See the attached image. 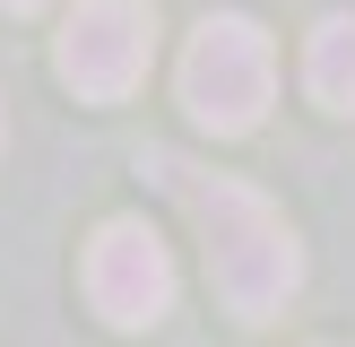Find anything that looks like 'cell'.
Returning <instances> with one entry per match:
<instances>
[{
    "label": "cell",
    "mask_w": 355,
    "mask_h": 347,
    "mask_svg": "<svg viewBox=\"0 0 355 347\" xmlns=\"http://www.w3.org/2000/svg\"><path fill=\"white\" fill-rule=\"evenodd\" d=\"M148 174L191 208L217 304L234 312V321H277V312H286V295L304 287V243H295V226L277 217L252 183L200 174V165H182V156H165V148L148 156Z\"/></svg>",
    "instance_id": "obj_1"
},
{
    "label": "cell",
    "mask_w": 355,
    "mask_h": 347,
    "mask_svg": "<svg viewBox=\"0 0 355 347\" xmlns=\"http://www.w3.org/2000/svg\"><path fill=\"white\" fill-rule=\"evenodd\" d=\"M269 87H277V52H269V35H260V17H243V9L200 17V35H191V52H182L191 121L217 130V139H243L269 113Z\"/></svg>",
    "instance_id": "obj_2"
},
{
    "label": "cell",
    "mask_w": 355,
    "mask_h": 347,
    "mask_svg": "<svg viewBox=\"0 0 355 347\" xmlns=\"http://www.w3.org/2000/svg\"><path fill=\"white\" fill-rule=\"evenodd\" d=\"M148 52H156V9L148 0H78L61 44H52V69L87 104H121L148 78Z\"/></svg>",
    "instance_id": "obj_3"
},
{
    "label": "cell",
    "mask_w": 355,
    "mask_h": 347,
    "mask_svg": "<svg viewBox=\"0 0 355 347\" xmlns=\"http://www.w3.org/2000/svg\"><path fill=\"white\" fill-rule=\"evenodd\" d=\"M87 304H96L113 330L165 321L173 260H165V243H156V226H139V217H104L96 226V243H87Z\"/></svg>",
    "instance_id": "obj_4"
},
{
    "label": "cell",
    "mask_w": 355,
    "mask_h": 347,
    "mask_svg": "<svg viewBox=\"0 0 355 347\" xmlns=\"http://www.w3.org/2000/svg\"><path fill=\"white\" fill-rule=\"evenodd\" d=\"M304 87H312L321 113H355V9H338V17L312 26V44H304Z\"/></svg>",
    "instance_id": "obj_5"
},
{
    "label": "cell",
    "mask_w": 355,
    "mask_h": 347,
    "mask_svg": "<svg viewBox=\"0 0 355 347\" xmlns=\"http://www.w3.org/2000/svg\"><path fill=\"white\" fill-rule=\"evenodd\" d=\"M0 9H9V17H26V9H44V0H0Z\"/></svg>",
    "instance_id": "obj_6"
}]
</instances>
